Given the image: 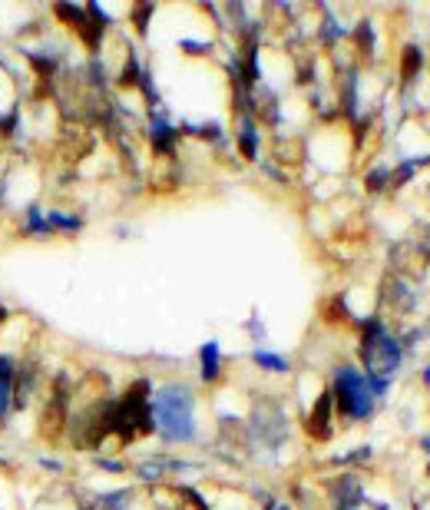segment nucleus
<instances>
[{
    "label": "nucleus",
    "mask_w": 430,
    "mask_h": 510,
    "mask_svg": "<svg viewBox=\"0 0 430 510\" xmlns=\"http://www.w3.org/2000/svg\"><path fill=\"white\" fill-rule=\"evenodd\" d=\"M308 431L315 441H328L331 437V391L318 398L315 411H311V418H308Z\"/></svg>",
    "instance_id": "6"
},
{
    "label": "nucleus",
    "mask_w": 430,
    "mask_h": 510,
    "mask_svg": "<svg viewBox=\"0 0 430 510\" xmlns=\"http://www.w3.org/2000/svg\"><path fill=\"white\" fill-rule=\"evenodd\" d=\"M331 500H334V510H357V504L364 500V494H361V481L351 477V474L338 477V481L331 484Z\"/></svg>",
    "instance_id": "4"
},
{
    "label": "nucleus",
    "mask_w": 430,
    "mask_h": 510,
    "mask_svg": "<svg viewBox=\"0 0 430 510\" xmlns=\"http://www.w3.org/2000/svg\"><path fill=\"white\" fill-rule=\"evenodd\" d=\"M401 64H404V70H401V73H404V80H414V77H417L420 64H424V57H420V47H414V43H410V47H404V60H401Z\"/></svg>",
    "instance_id": "12"
},
{
    "label": "nucleus",
    "mask_w": 430,
    "mask_h": 510,
    "mask_svg": "<svg viewBox=\"0 0 430 510\" xmlns=\"http://www.w3.org/2000/svg\"><path fill=\"white\" fill-rule=\"evenodd\" d=\"M387 182V169H374L371 176H367V189H380Z\"/></svg>",
    "instance_id": "15"
},
{
    "label": "nucleus",
    "mask_w": 430,
    "mask_h": 510,
    "mask_svg": "<svg viewBox=\"0 0 430 510\" xmlns=\"http://www.w3.org/2000/svg\"><path fill=\"white\" fill-rule=\"evenodd\" d=\"M239 143H242V153L249 156V159H255L258 156V133H255V126L245 119L242 123V136H239Z\"/></svg>",
    "instance_id": "13"
},
{
    "label": "nucleus",
    "mask_w": 430,
    "mask_h": 510,
    "mask_svg": "<svg viewBox=\"0 0 430 510\" xmlns=\"http://www.w3.org/2000/svg\"><path fill=\"white\" fill-rule=\"evenodd\" d=\"M268 510H291V507H288V504H272Z\"/></svg>",
    "instance_id": "17"
},
{
    "label": "nucleus",
    "mask_w": 430,
    "mask_h": 510,
    "mask_svg": "<svg viewBox=\"0 0 430 510\" xmlns=\"http://www.w3.org/2000/svg\"><path fill=\"white\" fill-rule=\"evenodd\" d=\"M87 510H93V507H87Z\"/></svg>",
    "instance_id": "19"
},
{
    "label": "nucleus",
    "mask_w": 430,
    "mask_h": 510,
    "mask_svg": "<svg viewBox=\"0 0 430 510\" xmlns=\"http://www.w3.org/2000/svg\"><path fill=\"white\" fill-rule=\"evenodd\" d=\"M252 361L258 365V368H265V371H279V374H285V371L291 368V365H288V358L275 355V351H255Z\"/></svg>",
    "instance_id": "11"
},
{
    "label": "nucleus",
    "mask_w": 430,
    "mask_h": 510,
    "mask_svg": "<svg viewBox=\"0 0 430 510\" xmlns=\"http://www.w3.org/2000/svg\"><path fill=\"white\" fill-rule=\"evenodd\" d=\"M17 358L13 355H0V421L10 414L13 405V384H17Z\"/></svg>",
    "instance_id": "5"
},
{
    "label": "nucleus",
    "mask_w": 430,
    "mask_h": 510,
    "mask_svg": "<svg viewBox=\"0 0 430 510\" xmlns=\"http://www.w3.org/2000/svg\"><path fill=\"white\" fill-rule=\"evenodd\" d=\"M133 490H110V494H96L89 507L93 510H126Z\"/></svg>",
    "instance_id": "9"
},
{
    "label": "nucleus",
    "mask_w": 430,
    "mask_h": 510,
    "mask_svg": "<svg viewBox=\"0 0 430 510\" xmlns=\"http://www.w3.org/2000/svg\"><path fill=\"white\" fill-rule=\"evenodd\" d=\"M165 467H169V464H159V460H142V464H140V477H142V481H159Z\"/></svg>",
    "instance_id": "14"
},
{
    "label": "nucleus",
    "mask_w": 430,
    "mask_h": 510,
    "mask_svg": "<svg viewBox=\"0 0 430 510\" xmlns=\"http://www.w3.org/2000/svg\"><path fill=\"white\" fill-rule=\"evenodd\" d=\"M152 7L146 3V7H136V24H140V34H146V20H149Z\"/></svg>",
    "instance_id": "16"
},
{
    "label": "nucleus",
    "mask_w": 430,
    "mask_h": 510,
    "mask_svg": "<svg viewBox=\"0 0 430 510\" xmlns=\"http://www.w3.org/2000/svg\"><path fill=\"white\" fill-rule=\"evenodd\" d=\"M47 226H50V229H64V232H80L83 229V219L53 209V212H47Z\"/></svg>",
    "instance_id": "10"
},
{
    "label": "nucleus",
    "mask_w": 430,
    "mask_h": 510,
    "mask_svg": "<svg viewBox=\"0 0 430 510\" xmlns=\"http://www.w3.org/2000/svg\"><path fill=\"white\" fill-rule=\"evenodd\" d=\"M152 424L165 441H192L195 434V398L186 384H163L152 395Z\"/></svg>",
    "instance_id": "1"
},
{
    "label": "nucleus",
    "mask_w": 430,
    "mask_h": 510,
    "mask_svg": "<svg viewBox=\"0 0 430 510\" xmlns=\"http://www.w3.org/2000/svg\"><path fill=\"white\" fill-rule=\"evenodd\" d=\"M199 361H202V381L212 384L218 378V342H205L199 348Z\"/></svg>",
    "instance_id": "8"
},
{
    "label": "nucleus",
    "mask_w": 430,
    "mask_h": 510,
    "mask_svg": "<svg viewBox=\"0 0 430 510\" xmlns=\"http://www.w3.org/2000/svg\"><path fill=\"white\" fill-rule=\"evenodd\" d=\"M361 355L367 365V384H371V395H384L387 391V378L401 368V344L394 335L384 332V325L378 319L364 321V332H361Z\"/></svg>",
    "instance_id": "2"
},
{
    "label": "nucleus",
    "mask_w": 430,
    "mask_h": 510,
    "mask_svg": "<svg viewBox=\"0 0 430 510\" xmlns=\"http://www.w3.org/2000/svg\"><path fill=\"white\" fill-rule=\"evenodd\" d=\"M149 136H152V146H156L159 153H169V150L176 146V126H172L169 119H163V116H156V119H152Z\"/></svg>",
    "instance_id": "7"
},
{
    "label": "nucleus",
    "mask_w": 430,
    "mask_h": 510,
    "mask_svg": "<svg viewBox=\"0 0 430 510\" xmlns=\"http://www.w3.org/2000/svg\"><path fill=\"white\" fill-rule=\"evenodd\" d=\"M3 319H7V308H3V305H0V321H3Z\"/></svg>",
    "instance_id": "18"
},
{
    "label": "nucleus",
    "mask_w": 430,
    "mask_h": 510,
    "mask_svg": "<svg viewBox=\"0 0 430 510\" xmlns=\"http://www.w3.org/2000/svg\"><path fill=\"white\" fill-rule=\"evenodd\" d=\"M331 401L338 405L344 418H367L374 411V395H371V384L357 368L351 365H341L334 371V381H331Z\"/></svg>",
    "instance_id": "3"
}]
</instances>
